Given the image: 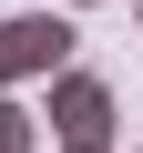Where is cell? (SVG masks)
<instances>
[{"mask_svg":"<svg viewBox=\"0 0 143 153\" xmlns=\"http://www.w3.org/2000/svg\"><path fill=\"white\" fill-rule=\"evenodd\" d=\"M72 10H0V92L10 82H51V71H72Z\"/></svg>","mask_w":143,"mask_h":153,"instance_id":"6da1fadb","label":"cell"},{"mask_svg":"<svg viewBox=\"0 0 143 153\" xmlns=\"http://www.w3.org/2000/svg\"><path fill=\"white\" fill-rule=\"evenodd\" d=\"M0 153H41V112L0 92Z\"/></svg>","mask_w":143,"mask_h":153,"instance_id":"3957f363","label":"cell"},{"mask_svg":"<svg viewBox=\"0 0 143 153\" xmlns=\"http://www.w3.org/2000/svg\"><path fill=\"white\" fill-rule=\"evenodd\" d=\"M61 10H92V0H61Z\"/></svg>","mask_w":143,"mask_h":153,"instance_id":"277c9868","label":"cell"},{"mask_svg":"<svg viewBox=\"0 0 143 153\" xmlns=\"http://www.w3.org/2000/svg\"><path fill=\"white\" fill-rule=\"evenodd\" d=\"M133 153H143V143H133Z\"/></svg>","mask_w":143,"mask_h":153,"instance_id":"8992f818","label":"cell"},{"mask_svg":"<svg viewBox=\"0 0 143 153\" xmlns=\"http://www.w3.org/2000/svg\"><path fill=\"white\" fill-rule=\"evenodd\" d=\"M133 21H143V0H133Z\"/></svg>","mask_w":143,"mask_h":153,"instance_id":"5b68a950","label":"cell"},{"mask_svg":"<svg viewBox=\"0 0 143 153\" xmlns=\"http://www.w3.org/2000/svg\"><path fill=\"white\" fill-rule=\"evenodd\" d=\"M41 123L61 133V153H112V82L102 71H51V112Z\"/></svg>","mask_w":143,"mask_h":153,"instance_id":"7a4b0ae2","label":"cell"}]
</instances>
